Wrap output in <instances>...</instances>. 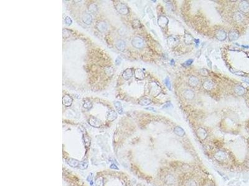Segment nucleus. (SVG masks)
Here are the masks:
<instances>
[{
  "label": "nucleus",
  "instance_id": "1",
  "mask_svg": "<svg viewBox=\"0 0 249 186\" xmlns=\"http://www.w3.org/2000/svg\"><path fill=\"white\" fill-rule=\"evenodd\" d=\"M115 8L120 14H123V15H126V14H128L129 13L128 8L126 6V4H123L122 3H118L115 6Z\"/></svg>",
  "mask_w": 249,
  "mask_h": 186
},
{
  "label": "nucleus",
  "instance_id": "2",
  "mask_svg": "<svg viewBox=\"0 0 249 186\" xmlns=\"http://www.w3.org/2000/svg\"><path fill=\"white\" fill-rule=\"evenodd\" d=\"M132 44L133 47L136 49H141L144 45V41L143 39L139 37H136L133 38L132 41Z\"/></svg>",
  "mask_w": 249,
  "mask_h": 186
},
{
  "label": "nucleus",
  "instance_id": "3",
  "mask_svg": "<svg viewBox=\"0 0 249 186\" xmlns=\"http://www.w3.org/2000/svg\"><path fill=\"white\" fill-rule=\"evenodd\" d=\"M88 123L91 126L94 127L98 128L101 126V121L95 117H91L88 119Z\"/></svg>",
  "mask_w": 249,
  "mask_h": 186
},
{
  "label": "nucleus",
  "instance_id": "4",
  "mask_svg": "<svg viewBox=\"0 0 249 186\" xmlns=\"http://www.w3.org/2000/svg\"><path fill=\"white\" fill-rule=\"evenodd\" d=\"M168 22H169V20L166 17L164 16H161L159 17L158 20V25H160L161 27L164 28L167 26L168 25Z\"/></svg>",
  "mask_w": 249,
  "mask_h": 186
},
{
  "label": "nucleus",
  "instance_id": "5",
  "mask_svg": "<svg viewBox=\"0 0 249 186\" xmlns=\"http://www.w3.org/2000/svg\"><path fill=\"white\" fill-rule=\"evenodd\" d=\"M96 27L101 32H104L108 29V25L104 21H99L97 22Z\"/></svg>",
  "mask_w": 249,
  "mask_h": 186
},
{
  "label": "nucleus",
  "instance_id": "6",
  "mask_svg": "<svg viewBox=\"0 0 249 186\" xmlns=\"http://www.w3.org/2000/svg\"><path fill=\"white\" fill-rule=\"evenodd\" d=\"M239 9L242 13H247L249 11V3L245 1H242L239 4Z\"/></svg>",
  "mask_w": 249,
  "mask_h": 186
},
{
  "label": "nucleus",
  "instance_id": "7",
  "mask_svg": "<svg viewBox=\"0 0 249 186\" xmlns=\"http://www.w3.org/2000/svg\"><path fill=\"white\" fill-rule=\"evenodd\" d=\"M73 102V99L69 95L66 94L62 98V103L63 105L66 107H70L72 105Z\"/></svg>",
  "mask_w": 249,
  "mask_h": 186
},
{
  "label": "nucleus",
  "instance_id": "8",
  "mask_svg": "<svg viewBox=\"0 0 249 186\" xmlns=\"http://www.w3.org/2000/svg\"><path fill=\"white\" fill-rule=\"evenodd\" d=\"M216 37L220 41H224L227 38V33L224 30H219L216 34Z\"/></svg>",
  "mask_w": 249,
  "mask_h": 186
},
{
  "label": "nucleus",
  "instance_id": "9",
  "mask_svg": "<svg viewBox=\"0 0 249 186\" xmlns=\"http://www.w3.org/2000/svg\"><path fill=\"white\" fill-rule=\"evenodd\" d=\"M229 39L230 41H234L239 39V33L236 30H232L229 33Z\"/></svg>",
  "mask_w": 249,
  "mask_h": 186
},
{
  "label": "nucleus",
  "instance_id": "10",
  "mask_svg": "<svg viewBox=\"0 0 249 186\" xmlns=\"http://www.w3.org/2000/svg\"><path fill=\"white\" fill-rule=\"evenodd\" d=\"M117 118V114H116V112L114 110H110L108 112H107V114H106V118L110 122H112V121L115 120L116 118Z\"/></svg>",
  "mask_w": 249,
  "mask_h": 186
},
{
  "label": "nucleus",
  "instance_id": "11",
  "mask_svg": "<svg viewBox=\"0 0 249 186\" xmlns=\"http://www.w3.org/2000/svg\"><path fill=\"white\" fill-rule=\"evenodd\" d=\"M133 76V71L131 68H127L123 71L122 74V77L124 80H128Z\"/></svg>",
  "mask_w": 249,
  "mask_h": 186
},
{
  "label": "nucleus",
  "instance_id": "12",
  "mask_svg": "<svg viewBox=\"0 0 249 186\" xmlns=\"http://www.w3.org/2000/svg\"><path fill=\"white\" fill-rule=\"evenodd\" d=\"M134 77L138 80H143L144 79L145 75H144V72L141 69L137 68L134 71Z\"/></svg>",
  "mask_w": 249,
  "mask_h": 186
},
{
  "label": "nucleus",
  "instance_id": "13",
  "mask_svg": "<svg viewBox=\"0 0 249 186\" xmlns=\"http://www.w3.org/2000/svg\"><path fill=\"white\" fill-rule=\"evenodd\" d=\"M184 97L188 99V100H192L193 99L194 97V93L193 92V91L191 90V89H186V90L184 91L183 93Z\"/></svg>",
  "mask_w": 249,
  "mask_h": 186
},
{
  "label": "nucleus",
  "instance_id": "14",
  "mask_svg": "<svg viewBox=\"0 0 249 186\" xmlns=\"http://www.w3.org/2000/svg\"><path fill=\"white\" fill-rule=\"evenodd\" d=\"M188 82H189V86L194 88V87H196V86H197V85H199V79H198L197 77L193 76H191L190 78H189Z\"/></svg>",
  "mask_w": 249,
  "mask_h": 186
},
{
  "label": "nucleus",
  "instance_id": "15",
  "mask_svg": "<svg viewBox=\"0 0 249 186\" xmlns=\"http://www.w3.org/2000/svg\"><path fill=\"white\" fill-rule=\"evenodd\" d=\"M125 42L123 40H118L115 43V47L120 51H123L125 48Z\"/></svg>",
  "mask_w": 249,
  "mask_h": 186
},
{
  "label": "nucleus",
  "instance_id": "16",
  "mask_svg": "<svg viewBox=\"0 0 249 186\" xmlns=\"http://www.w3.org/2000/svg\"><path fill=\"white\" fill-rule=\"evenodd\" d=\"M197 135L199 138L204 140L207 136V132H206V130H204L202 128H199L197 131Z\"/></svg>",
  "mask_w": 249,
  "mask_h": 186
},
{
  "label": "nucleus",
  "instance_id": "17",
  "mask_svg": "<svg viewBox=\"0 0 249 186\" xmlns=\"http://www.w3.org/2000/svg\"><path fill=\"white\" fill-rule=\"evenodd\" d=\"M83 22L87 25H89L92 22V16L90 14H84L82 17Z\"/></svg>",
  "mask_w": 249,
  "mask_h": 186
},
{
  "label": "nucleus",
  "instance_id": "18",
  "mask_svg": "<svg viewBox=\"0 0 249 186\" xmlns=\"http://www.w3.org/2000/svg\"><path fill=\"white\" fill-rule=\"evenodd\" d=\"M67 164H69L70 166L72 167V168H76V167L78 166L79 165V163L80 162L78 161L77 160H76V159H73V158H69L67 160Z\"/></svg>",
  "mask_w": 249,
  "mask_h": 186
},
{
  "label": "nucleus",
  "instance_id": "19",
  "mask_svg": "<svg viewBox=\"0 0 249 186\" xmlns=\"http://www.w3.org/2000/svg\"><path fill=\"white\" fill-rule=\"evenodd\" d=\"M194 39L191 35L189 33H185L184 34V43L186 45H190L193 42Z\"/></svg>",
  "mask_w": 249,
  "mask_h": 186
},
{
  "label": "nucleus",
  "instance_id": "20",
  "mask_svg": "<svg viewBox=\"0 0 249 186\" xmlns=\"http://www.w3.org/2000/svg\"><path fill=\"white\" fill-rule=\"evenodd\" d=\"M215 158L219 161H224L226 158V154L223 152H219L215 155Z\"/></svg>",
  "mask_w": 249,
  "mask_h": 186
},
{
  "label": "nucleus",
  "instance_id": "21",
  "mask_svg": "<svg viewBox=\"0 0 249 186\" xmlns=\"http://www.w3.org/2000/svg\"><path fill=\"white\" fill-rule=\"evenodd\" d=\"M213 86H214V84L210 80H207L204 83H203V87L205 89L208 91L211 90L213 88Z\"/></svg>",
  "mask_w": 249,
  "mask_h": 186
},
{
  "label": "nucleus",
  "instance_id": "22",
  "mask_svg": "<svg viewBox=\"0 0 249 186\" xmlns=\"http://www.w3.org/2000/svg\"><path fill=\"white\" fill-rule=\"evenodd\" d=\"M235 93L238 96H242L245 93V89L242 86H237L235 88Z\"/></svg>",
  "mask_w": 249,
  "mask_h": 186
},
{
  "label": "nucleus",
  "instance_id": "23",
  "mask_svg": "<svg viewBox=\"0 0 249 186\" xmlns=\"http://www.w3.org/2000/svg\"><path fill=\"white\" fill-rule=\"evenodd\" d=\"M174 132L177 135L179 136H183L185 135L184 130L180 127H176L174 130Z\"/></svg>",
  "mask_w": 249,
  "mask_h": 186
},
{
  "label": "nucleus",
  "instance_id": "24",
  "mask_svg": "<svg viewBox=\"0 0 249 186\" xmlns=\"http://www.w3.org/2000/svg\"><path fill=\"white\" fill-rule=\"evenodd\" d=\"M115 108H116V111L118 112V113L119 114H123V107H122V105L121 104L120 102L119 101H116L115 102Z\"/></svg>",
  "mask_w": 249,
  "mask_h": 186
},
{
  "label": "nucleus",
  "instance_id": "25",
  "mask_svg": "<svg viewBox=\"0 0 249 186\" xmlns=\"http://www.w3.org/2000/svg\"><path fill=\"white\" fill-rule=\"evenodd\" d=\"M167 42H168V44L169 47H173L176 43V38L172 36L169 37L168 39H167Z\"/></svg>",
  "mask_w": 249,
  "mask_h": 186
},
{
  "label": "nucleus",
  "instance_id": "26",
  "mask_svg": "<svg viewBox=\"0 0 249 186\" xmlns=\"http://www.w3.org/2000/svg\"><path fill=\"white\" fill-rule=\"evenodd\" d=\"M151 101L148 98L142 99H141V100H140V101L139 102L140 104H141V106H148V105H150V104H151Z\"/></svg>",
  "mask_w": 249,
  "mask_h": 186
},
{
  "label": "nucleus",
  "instance_id": "27",
  "mask_svg": "<svg viewBox=\"0 0 249 186\" xmlns=\"http://www.w3.org/2000/svg\"><path fill=\"white\" fill-rule=\"evenodd\" d=\"M234 19L237 22H240L243 19V15H242V13H239V12H237L234 14Z\"/></svg>",
  "mask_w": 249,
  "mask_h": 186
},
{
  "label": "nucleus",
  "instance_id": "28",
  "mask_svg": "<svg viewBox=\"0 0 249 186\" xmlns=\"http://www.w3.org/2000/svg\"><path fill=\"white\" fill-rule=\"evenodd\" d=\"M88 162L87 161H80V163H79L78 168L81 169H86L88 168Z\"/></svg>",
  "mask_w": 249,
  "mask_h": 186
},
{
  "label": "nucleus",
  "instance_id": "29",
  "mask_svg": "<svg viewBox=\"0 0 249 186\" xmlns=\"http://www.w3.org/2000/svg\"><path fill=\"white\" fill-rule=\"evenodd\" d=\"M95 184L96 186H104V179H103L102 177L97 178L95 181Z\"/></svg>",
  "mask_w": 249,
  "mask_h": 186
},
{
  "label": "nucleus",
  "instance_id": "30",
  "mask_svg": "<svg viewBox=\"0 0 249 186\" xmlns=\"http://www.w3.org/2000/svg\"><path fill=\"white\" fill-rule=\"evenodd\" d=\"M97 10H98V8H97V5L94 4V3L90 4L89 6H88V11H89L90 12H91V13H96L97 11Z\"/></svg>",
  "mask_w": 249,
  "mask_h": 186
},
{
  "label": "nucleus",
  "instance_id": "31",
  "mask_svg": "<svg viewBox=\"0 0 249 186\" xmlns=\"http://www.w3.org/2000/svg\"><path fill=\"white\" fill-rule=\"evenodd\" d=\"M132 26H133V28H140L141 26V22L139 20L135 19L132 22Z\"/></svg>",
  "mask_w": 249,
  "mask_h": 186
},
{
  "label": "nucleus",
  "instance_id": "32",
  "mask_svg": "<svg viewBox=\"0 0 249 186\" xmlns=\"http://www.w3.org/2000/svg\"><path fill=\"white\" fill-rule=\"evenodd\" d=\"M84 143L86 144V146H87V147L89 146L90 144V139L89 138V137H88L87 135H84Z\"/></svg>",
  "mask_w": 249,
  "mask_h": 186
},
{
  "label": "nucleus",
  "instance_id": "33",
  "mask_svg": "<svg viewBox=\"0 0 249 186\" xmlns=\"http://www.w3.org/2000/svg\"><path fill=\"white\" fill-rule=\"evenodd\" d=\"M166 182L169 184H172L174 182V178L172 176H168L166 178Z\"/></svg>",
  "mask_w": 249,
  "mask_h": 186
},
{
  "label": "nucleus",
  "instance_id": "34",
  "mask_svg": "<svg viewBox=\"0 0 249 186\" xmlns=\"http://www.w3.org/2000/svg\"><path fill=\"white\" fill-rule=\"evenodd\" d=\"M92 107V104L91 103V102L90 101H87L84 103V107L85 109L87 110H90Z\"/></svg>",
  "mask_w": 249,
  "mask_h": 186
},
{
  "label": "nucleus",
  "instance_id": "35",
  "mask_svg": "<svg viewBox=\"0 0 249 186\" xmlns=\"http://www.w3.org/2000/svg\"><path fill=\"white\" fill-rule=\"evenodd\" d=\"M164 83H165L166 86H167V88H168L169 90H171V82H170V80H169V77H166V78L165 80H164Z\"/></svg>",
  "mask_w": 249,
  "mask_h": 186
},
{
  "label": "nucleus",
  "instance_id": "36",
  "mask_svg": "<svg viewBox=\"0 0 249 186\" xmlns=\"http://www.w3.org/2000/svg\"><path fill=\"white\" fill-rule=\"evenodd\" d=\"M65 22H66V24H67V25H70V24L72 23V19L70 17L67 16L66 17V19H65Z\"/></svg>",
  "mask_w": 249,
  "mask_h": 186
},
{
  "label": "nucleus",
  "instance_id": "37",
  "mask_svg": "<svg viewBox=\"0 0 249 186\" xmlns=\"http://www.w3.org/2000/svg\"><path fill=\"white\" fill-rule=\"evenodd\" d=\"M186 186H197V184L194 181H189L186 182Z\"/></svg>",
  "mask_w": 249,
  "mask_h": 186
},
{
  "label": "nucleus",
  "instance_id": "38",
  "mask_svg": "<svg viewBox=\"0 0 249 186\" xmlns=\"http://www.w3.org/2000/svg\"><path fill=\"white\" fill-rule=\"evenodd\" d=\"M200 73H201V75H202V76H207V75H208V72H207V69H201Z\"/></svg>",
  "mask_w": 249,
  "mask_h": 186
},
{
  "label": "nucleus",
  "instance_id": "39",
  "mask_svg": "<svg viewBox=\"0 0 249 186\" xmlns=\"http://www.w3.org/2000/svg\"><path fill=\"white\" fill-rule=\"evenodd\" d=\"M122 62V58L120 57H118L115 60V65H120Z\"/></svg>",
  "mask_w": 249,
  "mask_h": 186
},
{
  "label": "nucleus",
  "instance_id": "40",
  "mask_svg": "<svg viewBox=\"0 0 249 186\" xmlns=\"http://www.w3.org/2000/svg\"><path fill=\"white\" fill-rule=\"evenodd\" d=\"M192 62H193V60H192V59H189V60H187V61L184 63V65H185L186 66H190L191 65L192 63Z\"/></svg>",
  "mask_w": 249,
  "mask_h": 186
},
{
  "label": "nucleus",
  "instance_id": "41",
  "mask_svg": "<svg viewBox=\"0 0 249 186\" xmlns=\"http://www.w3.org/2000/svg\"><path fill=\"white\" fill-rule=\"evenodd\" d=\"M146 110H150V111H153V112H156V110L155 109H154V108L153 107H146V108H145Z\"/></svg>",
  "mask_w": 249,
  "mask_h": 186
},
{
  "label": "nucleus",
  "instance_id": "42",
  "mask_svg": "<svg viewBox=\"0 0 249 186\" xmlns=\"http://www.w3.org/2000/svg\"><path fill=\"white\" fill-rule=\"evenodd\" d=\"M93 174H90V175L88 176V178H87V181H88V182H91L92 181V178H93Z\"/></svg>",
  "mask_w": 249,
  "mask_h": 186
},
{
  "label": "nucleus",
  "instance_id": "43",
  "mask_svg": "<svg viewBox=\"0 0 249 186\" xmlns=\"http://www.w3.org/2000/svg\"><path fill=\"white\" fill-rule=\"evenodd\" d=\"M110 168H111V169H116V170L118 169V167L116 166V164H111V165H110Z\"/></svg>",
  "mask_w": 249,
  "mask_h": 186
},
{
  "label": "nucleus",
  "instance_id": "44",
  "mask_svg": "<svg viewBox=\"0 0 249 186\" xmlns=\"http://www.w3.org/2000/svg\"><path fill=\"white\" fill-rule=\"evenodd\" d=\"M171 103L169 102H168L167 103L166 105H164V106H163V108H168V107H171Z\"/></svg>",
  "mask_w": 249,
  "mask_h": 186
},
{
  "label": "nucleus",
  "instance_id": "45",
  "mask_svg": "<svg viewBox=\"0 0 249 186\" xmlns=\"http://www.w3.org/2000/svg\"><path fill=\"white\" fill-rule=\"evenodd\" d=\"M207 64H208L209 67H211V65H212L211 61H210V60H209V59H207Z\"/></svg>",
  "mask_w": 249,
  "mask_h": 186
},
{
  "label": "nucleus",
  "instance_id": "46",
  "mask_svg": "<svg viewBox=\"0 0 249 186\" xmlns=\"http://www.w3.org/2000/svg\"><path fill=\"white\" fill-rule=\"evenodd\" d=\"M242 81H245V83H248L249 85V79H242Z\"/></svg>",
  "mask_w": 249,
  "mask_h": 186
},
{
  "label": "nucleus",
  "instance_id": "47",
  "mask_svg": "<svg viewBox=\"0 0 249 186\" xmlns=\"http://www.w3.org/2000/svg\"><path fill=\"white\" fill-rule=\"evenodd\" d=\"M174 60H171V65H173L174 64Z\"/></svg>",
  "mask_w": 249,
  "mask_h": 186
},
{
  "label": "nucleus",
  "instance_id": "48",
  "mask_svg": "<svg viewBox=\"0 0 249 186\" xmlns=\"http://www.w3.org/2000/svg\"><path fill=\"white\" fill-rule=\"evenodd\" d=\"M247 166H248V167H249V161H248V162H247Z\"/></svg>",
  "mask_w": 249,
  "mask_h": 186
}]
</instances>
